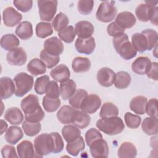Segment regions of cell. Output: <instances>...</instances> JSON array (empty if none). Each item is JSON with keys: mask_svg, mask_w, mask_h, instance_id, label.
Here are the masks:
<instances>
[{"mask_svg": "<svg viewBox=\"0 0 158 158\" xmlns=\"http://www.w3.org/2000/svg\"><path fill=\"white\" fill-rule=\"evenodd\" d=\"M25 134L28 136H34L40 133L41 129V125L40 122L33 123L25 120L22 125Z\"/></svg>", "mask_w": 158, "mask_h": 158, "instance_id": "cell-41", "label": "cell"}, {"mask_svg": "<svg viewBox=\"0 0 158 158\" xmlns=\"http://www.w3.org/2000/svg\"><path fill=\"white\" fill-rule=\"evenodd\" d=\"M141 33L146 38L148 42V50L151 51L157 44V32L152 29H146L142 31Z\"/></svg>", "mask_w": 158, "mask_h": 158, "instance_id": "cell-46", "label": "cell"}, {"mask_svg": "<svg viewBox=\"0 0 158 158\" xmlns=\"http://www.w3.org/2000/svg\"><path fill=\"white\" fill-rule=\"evenodd\" d=\"M75 30L76 35L80 38L91 37L94 31L93 25L89 21L81 20L75 23Z\"/></svg>", "mask_w": 158, "mask_h": 158, "instance_id": "cell-15", "label": "cell"}, {"mask_svg": "<svg viewBox=\"0 0 158 158\" xmlns=\"http://www.w3.org/2000/svg\"><path fill=\"white\" fill-rule=\"evenodd\" d=\"M61 101L59 98H51L44 96L43 99V106L48 112L56 111L60 107Z\"/></svg>", "mask_w": 158, "mask_h": 158, "instance_id": "cell-43", "label": "cell"}, {"mask_svg": "<svg viewBox=\"0 0 158 158\" xmlns=\"http://www.w3.org/2000/svg\"><path fill=\"white\" fill-rule=\"evenodd\" d=\"M75 110V109L68 105L63 106L57 113L58 120L62 124L72 123L73 115Z\"/></svg>", "mask_w": 158, "mask_h": 158, "instance_id": "cell-27", "label": "cell"}, {"mask_svg": "<svg viewBox=\"0 0 158 158\" xmlns=\"http://www.w3.org/2000/svg\"><path fill=\"white\" fill-rule=\"evenodd\" d=\"M44 49L49 54L59 56L64 51V44L60 39L56 36L51 37L44 42Z\"/></svg>", "mask_w": 158, "mask_h": 158, "instance_id": "cell-11", "label": "cell"}, {"mask_svg": "<svg viewBox=\"0 0 158 158\" xmlns=\"http://www.w3.org/2000/svg\"><path fill=\"white\" fill-rule=\"evenodd\" d=\"M69 23V20L68 17L64 13L60 12L54 17L52 22V26L54 30L56 31H60L68 26Z\"/></svg>", "mask_w": 158, "mask_h": 158, "instance_id": "cell-42", "label": "cell"}, {"mask_svg": "<svg viewBox=\"0 0 158 158\" xmlns=\"http://www.w3.org/2000/svg\"><path fill=\"white\" fill-rule=\"evenodd\" d=\"M46 96L51 98H59L60 95V88L55 80L50 81L46 89Z\"/></svg>", "mask_w": 158, "mask_h": 158, "instance_id": "cell-50", "label": "cell"}, {"mask_svg": "<svg viewBox=\"0 0 158 158\" xmlns=\"http://www.w3.org/2000/svg\"><path fill=\"white\" fill-rule=\"evenodd\" d=\"M7 128V123L2 119L1 120V135H2Z\"/></svg>", "mask_w": 158, "mask_h": 158, "instance_id": "cell-59", "label": "cell"}, {"mask_svg": "<svg viewBox=\"0 0 158 158\" xmlns=\"http://www.w3.org/2000/svg\"><path fill=\"white\" fill-rule=\"evenodd\" d=\"M88 95L86 91L83 89H78L75 91L74 94L69 98V102L72 107L75 109H80L82 101Z\"/></svg>", "mask_w": 158, "mask_h": 158, "instance_id": "cell-39", "label": "cell"}, {"mask_svg": "<svg viewBox=\"0 0 158 158\" xmlns=\"http://www.w3.org/2000/svg\"><path fill=\"white\" fill-rule=\"evenodd\" d=\"M156 7L147 3L140 4L135 9V14L139 21L148 22L150 20L152 9Z\"/></svg>", "mask_w": 158, "mask_h": 158, "instance_id": "cell-30", "label": "cell"}, {"mask_svg": "<svg viewBox=\"0 0 158 158\" xmlns=\"http://www.w3.org/2000/svg\"><path fill=\"white\" fill-rule=\"evenodd\" d=\"M113 46L116 52L125 60H130L136 56L137 51L128 40V35L123 33L113 37Z\"/></svg>", "mask_w": 158, "mask_h": 158, "instance_id": "cell-1", "label": "cell"}, {"mask_svg": "<svg viewBox=\"0 0 158 158\" xmlns=\"http://www.w3.org/2000/svg\"><path fill=\"white\" fill-rule=\"evenodd\" d=\"M23 136L22 129L17 126L10 127L4 136L6 141L10 144H15Z\"/></svg>", "mask_w": 158, "mask_h": 158, "instance_id": "cell-25", "label": "cell"}, {"mask_svg": "<svg viewBox=\"0 0 158 158\" xmlns=\"http://www.w3.org/2000/svg\"><path fill=\"white\" fill-rule=\"evenodd\" d=\"M27 70L34 76L44 74L46 72V67L45 64L38 58L31 59L27 64Z\"/></svg>", "mask_w": 158, "mask_h": 158, "instance_id": "cell-28", "label": "cell"}, {"mask_svg": "<svg viewBox=\"0 0 158 158\" xmlns=\"http://www.w3.org/2000/svg\"><path fill=\"white\" fill-rule=\"evenodd\" d=\"M50 75L55 81L61 83L70 78V72L67 65L60 64L51 70Z\"/></svg>", "mask_w": 158, "mask_h": 158, "instance_id": "cell-19", "label": "cell"}, {"mask_svg": "<svg viewBox=\"0 0 158 158\" xmlns=\"http://www.w3.org/2000/svg\"><path fill=\"white\" fill-rule=\"evenodd\" d=\"M114 4L115 1H112L101 2L96 13V17L98 20L104 23H108L113 20L117 12Z\"/></svg>", "mask_w": 158, "mask_h": 158, "instance_id": "cell-5", "label": "cell"}, {"mask_svg": "<svg viewBox=\"0 0 158 158\" xmlns=\"http://www.w3.org/2000/svg\"><path fill=\"white\" fill-rule=\"evenodd\" d=\"M37 3L40 19L43 21H51L57 12V1L39 0Z\"/></svg>", "mask_w": 158, "mask_h": 158, "instance_id": "cell-6", "label": "cell"}, {"mask_svg": "<svg viewBox=\"0 0 158 158\" xmlns=\"http://www.w3.org/2000/svg\"><path fill=\"white\" fill-rule=\"evenodd\" d=\"M125 30L119 27L115 22L110 23L107 27V33L112 37L117 36L123 33H124Z\"/></svg>", "mask_w": 158, "mask_h": 158, "instance_id": "cell-55", "label": "cell"}, {"mask_svg": "<svg viewBox=\"0 0 158 158\" xmlns=\"http://www.w3.org/2000/svg\"><path fill=\"white\" fill-rule=\"evenodd\" d=\"M94 2L92 0H80L78 1L77 9L82 15L89 14L93 9Z\"/></svg>", "mask_w": 158, "mask_h": 158, "instance_id": "cell-49", "label": "cell"}, {"mask_svg": "<svg viewBox=\"0 0 158 158\" xmlns=\"http://www.w3.org/2000/svg\"><path fill=\"white\" fill-rule=\"evenodd\" d=\"M75 47L78 52L84 54H91L96 48L95 40L93 37L88 38H78L75 43Z\"/></svg>", "mask_w": 158, "mask_h": 158, "instance_id": "cell-13", "label": "cell"}, {"mask_svg": "<svg viewBox=\"0 0 158 158\" xmlns=\"http://www.w3.org/2000/svg\"><path fill=\"white\" fill-rule=\"evenodd\" d=\"M130 75L125 71H120L115 73L114 86L118 89H125L128 87L131 82Z\"/></svg>", "mask_w": 158, "mask_h": 158, "instance_id": "cell-37", "label": "cell"}, {"mask_svg": "<svg viewBox=\"0 0 158 158\" xmlns=\"http://www.w3.org/2000/svg\"><path fill=\"white\" fill-rule=\"evenodd\" d=\"M19 157L22 158L34 157L35 151L31 141L24 140L20 142L17 146Z\"/></svg>", "mask_w": 158, "mask_h": 158, "instance_id": "cell-32", "label": "cell"}, {"mask_svg": "<svg viewBox=\"0 0 158 158\" xmlns=\"http://www.w3.org/2000/svg\"><path fill=\"white\" fill-rule=\"evenodd\" d=\"M91 122V117L86 113L75 110L72 120V123L79 128H86Z\"/></svg>", "mask_w": 158, "mask_h": 158, "instance_id": "cell-21", "label": "cell"}, {"mask_svg": "<svg viewBox=\"0 0 158 158\" xmlns=\"http://www.w3.org/2000/svg\"><path fill=\"white\" fill-rule=\"evenodd\" d=\"M151 65V61L147 57H139L131 64V70L135 73L143 75L146 74Z\"/></svg>", "mask_w": 158, "mask_h": 158, "instance_id": "cell-18", "label": "cell"}, {"mask_svg": "<svg viewBox=\"0 0 158 158\" xmlns=\"http://www.w3.org/2000/svg\"><path fill=\"white\" fill-rule=\"evenodd\" d=\"M157 70H158V64L157 62H151V65L148 72L146 73L147 77L151 78L155 81L158 80L157 77Z\"/></svg>", "mask_w": 158, "mask_h": 158, "instance_id": "cell-57", "label": "cell"}, {"mask_svg": "<svg viewBox=\"0 0 158 158\" xmlns=\"http://www.w3.org/2000/svg\"><path fill=\"white\" fill-rule=\"evenodd\" d=\"M145 112L151 117L157 118V99L152 98L147 101Z\"/></svg>", "mask_w": 158, "mask_h": 158, "instance_id": "cell-51", "label": "cell"}, {"mask_svg": "<svg viewBox=\"0 0 158 158\" xmlns=\"http://www.w3.org/2000/svg\"><path fill=\"white\" fill-rule=\"evenodd\" d=\"M101 100L100 98L94 94L87 95L81 102L80 109L86 114H94L100 107Z\"/></svg>", "mask_w": 158, "mask_h": 158, "instance_id": "cell-8", "label": "cell"}, {"mask_svg": "<svg viewBox=\"0 0 158 158\" xmlns=\"http://www.w3.org/2000/svg\"><path fill=\"white\" fill-rule=\"evenodd\" d=\"M115 79V73L110 68L102 67L97 73V80L104 87L111 86Z\"/></svg>", "mask_w": 158, "mask_h": 158, "instance_id": "cell-14", "label": "cell"}, {"mask_svg": "<svg viewBox=\"0 0 158 158\" xmlns=\"http://www.w3.org/2000/svg\"><path fill=\"white\" fill-rule=\"evenodd\" d=\"M20 41L14 34H6L3 35L1 39V46L6 51H11L18 48Z\"/></svg>", "mask_w": 158, "mask_h": 158, "instance_id": "cell-33", "label": "cell"}, {"mask_svg": "<svg viewBox=\"0 0 158 158\" xmlns=\"http://www.w3.org/2000/svg\"><path fill=\"white\" fill-rule=\"evenodd\" d=\"M77 85L75 82L70 79L61 82L60 84V93L62 99L67 100L75 92Z\"/></svg>", "mask_w": 158, "mask_h": 158, "instance_id": "cell-26", "label": "cell"}, {"mask_svg": "<svg viewBox=\"0 0 158 158\" xmlns=\"http://www.w3.org/2000/svg\"><path fill=\"white\" fill-rule=\"evenodd\" d=\"M124 120L127 126L131 129H136L139 127L141 123V118L130 112H126L124 115Z\"/></svg>", "mask_w": 158, "mask_h": 158, "instance_id": "cell-48", "label": "cell"}, {"mask_svg": "<svg viewBox=\"0 0 158 158\" xmlns=\"http://www.w3.org/2000/svg\"><path fill=\"white\" fill-rule=\"evenodd\" d=\"M40 59L44 62L48 69L54 67L60 61L59 56H52L48 53L44 49H43L40 52Z\"/></svg>", "mask_w": 158, "mask_h": 158, "instance_id": "cell-44", "label": "cell"}, {"mask_svg": "<svg viewBox=\"0 0 158 158\" xmlns=\"http://www.w3.org/2000/svg\"><path fill=\"white\" fill-rule=\"evenodd\" d=\"M137 154L135 146L131 142L125 141L121 144L118 149L117 156L120 158H133Z\"/></svg>", "mask_w": 158, "mask_h": 158, "instance_id": "cell-22", "label": "cell"}, {"mask_svg": "<svg viewBox=\"0 0 158 158\" xmlns=\"http://www.w3.org/2000/svg\"><path fill=\"white\" fill-rule=\"evenodd\" d=\"M34 148L38 157H43L53 152L54 143L51 134L43 133L36 137L34 140Z\"/></svg>", "mask_w": 158, "mask_h": 158, "instance_id": "cell-3", "label": "cell"}, {"mask_svg": "<svg viewBox=\"0 0 158 158\" xmlns=\"http://www.w3.org/2000/svg\"><path fill=\"white\" fill-rule=\"evenodd\" d=\"M13 3L15 7L22 12L30 11L33 6V1L31 0H15Z\"/></svg>", "mask_w": 158, "mask_h": 158, "instance_id": "cell-53", "label": "cell"}, {"mask_svg": "<svg viewBox=\"0 0 158 158\" xmlns=\"http://www.w3.org/2000/svg\"><path fill=\"white\" fill-rule=\"evenodd\" d=\"M1 99H6L10 98L15 93V86L12 80L8 77H4L0 79Z\"/></svg>", "mask_w": 158, "mask_h": 158, "instance_id": "cell-17", "label": "cell"}, {"mask_svg": "<svg viewBox=\"0 0 158 158\" xmlns=\"http://www.w3.org/2000/svg\"><path fill=\"white\" fill-rule=\"evenodd\" d=\"M147 101V98L143 96H135L132 98L130 102V109L135 114L143 115L145 114Z\"/></svg>", "mask_w": 158, "mask_h": 158, "instance_id": "cell-24", "label": "cell"}, {"mask_svg": "<svg viewBox=\"0 0 158 158\" xmlns=\"http://www.w3.org/2000/svg\"><path fill=\"white\" fill-rule=\"evenodd\" d=\"M60 39L66 43H71L73 41L76 33L73 26L69 25L58 32Z\"/></svg>", "mask_w": 158, "mask_h": 158, "instance_id": "cell-45", "label": "cell"}, {"mask_svg": "<svg viewBox=\"0 0 158 158\" xmlns=\"http://www.w3.org/2000/svg\"><path fill=\"white\" fill-rule=\"evenodd\" d=\"M85 138L87 145L89 146L90 144L94 140L99 138H102V135L98 130L91 128L86 132Z\"/></svg>", "mask_w": 158, "mask_h": 158, "instance_id": "cell-52", "label": "cell"}, {"mask_svg": "<svg viewBox=\"0 0 158 158\" xmlns=\"http://www.w3.org/2000/svg\"><path fill=\"white\" fill-rule=\"evenodd\" d=\"M51 134L53 137L54 143V149L53 153L54 154L59 153L64 149V144L63 139L61 136L57 132H52V133H51Z\"/></svg>", "mask_w": 158, "mask_h": 158, "instance_id": "cell-54", "label": "cell"}, {"mask_svg": "<svg viewBox=\"0 0 158 158\" xmlns=\"http://www.w3.org/2000/svg\"><path fill=\"white\" fill-rule=\"evenodd\" d=\"M1 154L4 158L10 157H17L16 151L15 148L10 145H5L1 149Z\"/></svg>", "mask_w": 158, "mask_h": 158, "instance_id": "cell-56", "label": "cell"}, {"mask_svg": "<svg viewBox=\"0 0 158 158\" xmlns=\"http://www.w3.org/2000/svg\"><path fill=\"white\" fill-rule=\"evenodd\" d=\"M22 15L12 7H6L2 12V20L4 25L8 27H13L20 23Z\"/></svg>", "mask_w": 158, "mask_h": 158, "instance_id": "cell-12", "label": "cell"}, {"mask_svg": "<svg viewBox=\"0 0 158 158\" xmlns=\"http://www.w3.org/2000/svg\"><path fill=\"white\" fill-rule=\"evenodd\" d=\"M63 138L66 142L72 141L81 136V131L75 125H67L64 126L62 129Z\"/></svg>", "mask_w": 158, "mask_h": 158, "instance_id": "cell-36", "label": "cell"}, {"mask_svg": "<svg viewBox=\"0 0 158 158\" xmlns=\"http://www.w3.org/2000/svg\"><path fill=\"white\" fill-rule=\"evenodd\" d=\"M143 131L148 135H156L158 131V121L157 118L146 117L142 123Z\"/></svg>", "mask_w": 158, "mask_h": 158, "instance_id": "cell-31", "label": "cell"}, {"mask_svg": "<svg viewBox=\"0 0 158 158\" xmlns=\"http://www.w3.org/2000/svg\"><path fill=\"white\" fill-rule=\"evenodd\" d=\"M136 19L130 12L123 11L119 13L115 19V23L123 29L130 28L136 23Z\"/></svg>", "mask_w": 158, "mask_h": 158, "instance_id": "cell-16", "label": "cell"}, {"mask_svg": "<svg viewBox=\"0 0 158 158\" xmlns=\"http://www.w3.org/2000/svg\"><path fill=\"white\" fill-rule=\"evenodd\" d=\"M33 27L31 22L23 21L20 22L15 29V35L20 39L27 40L33 35Z\"/></svg>", "mask_w": 158, "mask_h": 158, "instance_id": "cell-23", "label": "cell"}, {"mask_svg": "<svg viewBox=\"0 0 158 158\" xmlns=\"http://www.w3.org/2000/svg\"><path fill=\"white\" fill-rule=\"evenodd\" d=\"M52 24L48 22H39L36 27L35 32L38 37L40 38H45L53 33Z\"/></svg>", "mask_w": 158, "mask_h": 158, "instance_id": "cell-40", "label": "cell"}, {"mask_svg": "<svg viewBox=\"0 0 158 158\" xmlns=\"http://www.w3.org/2000/svg\"><path fill=\"white\" fill-rule=\"evenodd\" d=\"M157 12H158V7L156 6L152 9V11L150 20H149L151 22L152 24L155 25L156 26L157 25V14H158Z\"/></svg>", "mask_w": 158, "mask_h": 158, "instance_id": "cell-58", "label": "cell"}, {"mask_svg": "<svg viewBox=\"0 0 158 158\" xmlns=\"http://www.w3.org/2000/svg\"><path fill=\"white\" fill-rule=\"evenodd\" d=\"M91 66L90 60L83 57H75L72 63V68L75 73L88 72L90 69Z\"/></svg>", "mask_w": 158, "mask_h": 158, "instance_id": "cell-29", "label": "cell"}, {"mask_svg": "<svg viewBox=\"0 0 158 158\" xmlns=\"http://www.w3.org/2000/svg\"><path fill=\"white\" fill-rule=\"evenodd\" d=\"M118 114V109L112 102H105L101 107L99 116L101 118H107L117 117Z\"/></svg>", "mask_w": 158, "mask_h": 158, "instance_id": "cell-38", "label": "cell"}, {"mask_svg": "<svg viewBox=\"0 0 158 158\" xmlns=\"http://www.w3.org/2000/svg\"><path fill=\"white\" fill-rule=\"evenodd\" d=\"M15 86V94L17 97H22L31 90L33 85V77L27 73L20 72L14 78Z\"/></svg>", "mask_w": 158, "mask_h": 158, "instance_id": "cell-4", "label": "cell"}, {"mask_svg": "<svg viewBox=\"0 0 158 158\" xmlns=\"http://www.w3.org/2000/svg\"><path fill=\"white\" fill-rule=\"evenodd\" d=\"M50 82L49 77L48 75H43L38 77L35 83L34 89L35 92L38 94H43L45 93L46 87Z\"/></svg>", "mask_w": 158, "mask_h": 158, "instance_id": "cell-47", "label": "cell"}, {"mask_svg": "<svg viewBox=\"0 0 158 158\" xmlns=\"http://www.w3.org/2000/svg\"><path fill=\"white\" fill-rule=\"evenodd\" d=\"M96 127L108 135H115L122 133L125 128V124L120 117H114L101 118L96 123Z\"/></svg>", "mask_w": 158, "mask_h": 158, "instance_id": "cell-2", "label": "cell"}, {"mask_svg": "<svg viewBox=\"0 0 158 158\" xmlns=\"http://www.w3.org/2000/svg\"><path fill=\"white\" fill-rule=\"evenodd\" d=\"M20 107L25 116L33 114L41 109L38 96L32 94L28 95L21 101Z\"/></svg>", "mask_w": 158, "mask_h": 158, "instance_id": "cell-7", "label": "cell"}, {"mask_svg": "<svg viewBox=\"0 0 158 158\" xmlns=\"http://www.w3.org/2000/svg\"><path fill=\"white\" fill-rule=\"evenodd\" d=\"M4 117L8 122L12 125H19L23 120V115L21 110L17 107L9 108L4 113Z\"/></svg>", "mask_w": 158, "mask_h": 158, "instance_id": "cell-20", "label": "cell"}, {"mask_svg": "<svg viewBox=\"0 0 158 158\" xmlns=\"http://www.w3.org/2000/svg\"><path fill=\"white\" fill-rule=\"evenodd\" d=\"M89 147L91 154L93 157H107L109 146L106 141L102 138L94 140Z\"/></svg>", "mask_w": 158, "mask_h": 158, "instance_id": "cell-10", "label": "cell"}, {"mask_svg": "<svg viewBox=\"0 0 158 158\" xmlns=\"http://www.w3.org/2000/svg\"><path fill=\"white\" fill-rule=\"evenodd\" d=\"M131 44L136 51L143 53L148 50L146 37L141 33H135L131 36Z\"/></svg>", "mask_w": 158, "mask_h": 158, "instance_id": "cell-35", "label": "cell"}, {"mask_svg": "<svg viewBox=\"0 0 158 158\" xmlns=\"http://www.w3.org/2000/svg\"><path fill=\"white\" fill-rule=\"evenodd\" d=\"M6 59L8 64L10 65L22 66L26 63L27 56L25 50L20 47L9 51Z\"/></svg>", "mask_w": 158, "mask_h": 158, "instance_id": "cell-9", "label": "cell"}, {"mask_svg": "<svg viewBox=\"0 0 158 158\" xmlns=\"http://www.w3.org/2000/svg\"><path fill=\"white\" fill-rule=\"evenodd\" d=\"M85 148V143L82 136H79L76 139L67 143L66 146V150L67 152L73 156H77L79 152L83 151Z\"/></svg>", "mask_w": 158, "mask_h": 158, "instance_id": "cell-34", "label": "cell"}]
</instances>
